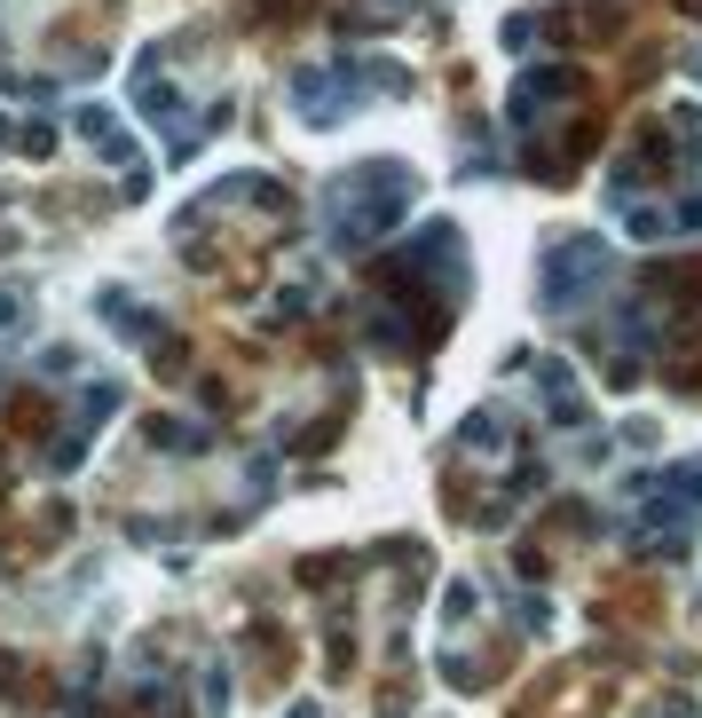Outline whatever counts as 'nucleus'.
Returning a JSON list of instances; mask_svg holds the SVG:
<instances>
[{"label":"nucleus","mask_w":702,"mask_h":718,"mask_svg":"<svg viewBox=\"0 0 702 718\" xmlns=\"http://www.w3.org/2000/svg\"><path fill=\"white\" fill-rule=\"evenodd\" d=\"M411 206V174L403 166H356L324 190V237L339 253H364L372 237H387V222Z\"/></svg>","instance_id":"f257e3e1"},{"label":"nucleus","mask_w":702,"mask_h":718,"mask_svg":"<svg viewBox=\"0 0 702 718\" xmlns=\"http://www.w3.org/2000/svg\"><path fill=\"white\" fill-rule=\"evenodd\" d=\"M616 277V253L600 237H553L545 245V277H537V301L545 316H568V308H592V293Z\"/></svg>","instance_id":"f03ea898"},{"label":"nucleus","mask_w":702,"mask_h":718,"mask_svg":"<svg viewBox=\"0 0 702 718\" xmlns=\"http://www.w3.org/2000/svg\"><path fill=\"white\" fill-rule=\"evenodd\" d=\"M379 87H395V96H403V71L395 63H356V56H347V63H308L300 79H293V96H300V111L308 119H347V104H356V96H379Z\"/></svg>","instance_id":"7ed1b4c3"},{"label":"nucleus","mask_w":702,"mask_h":718,"mask_svg":"<svg viewBox=\"0 0 702 718\" xmlns=\"http://www.w3.org/2000/svg\"><path fill=\"white\" fill-rule=\"evenodd\" d=\"M71 127H79L87 142H96V150H111L119 166H135V183H142V150H135V135H127V127H119L103 104H79V111H71Z\"/></svg>","instance_id":"20e7f679"},{"label":"nucleus","mask_w":702,"mask_h":718,"mask_svg":"<svg viewBox=\"0 0 702 718\" xmlns=\"http://www.w3.org/2000/svg\"><path fill=\"white\" fill-rule=\"evenodd\" d=\"M111 403H119V387H87V419L111 411ZM79 451H87V426H79L71 442H56V466H79Z\"/></svg>","instance_id":"39448f33"},{"label":"nucleus","mask_w":702,"mask_h":718,"mask_svg":"<svg viewBox=\"0 0 702 718\" xmlns=\"http://www.w3.org/2000/svg\"><path fill=\"white\" fill-rule=\"evenodd\" d=\"M32 324V308H24V293H0V332H24Z\"/></svg>","instance_id":"423d86ee"},{"label":"nucleus","mask_w":702,"mask_h":718,"mask_svg":"<svg viewBox=\"0 0 702 718\" xmlns=\"http://www.w3.org/2000/svg\"><path fill=\"white\" fill-rule=\"evenodd\" d=\"M293 718H316V710H308V702H300V710H293Z\"/></svg>","instance_id":"0eeeda50"}]
</instances>
